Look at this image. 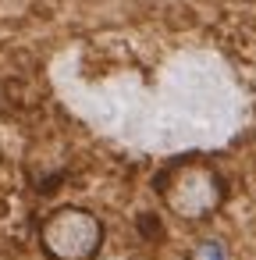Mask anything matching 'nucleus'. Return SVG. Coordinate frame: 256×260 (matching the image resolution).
<instances>
[{"label":"nucleus","instance_id":"obj_1","mask_svg":"<svg viewBox=\"0 0 256 260\" xmlns=\"http://www.w3.org/2000/svg\"><path fill=\"white\" fill-rule=\"evenodd\" d=\"M150 185H153V196L160 200V207L181 224L213 221L231 196V182L210 153L171 157L167 164H160L153 171Z\"/></svg>","mask_w":256,"mask_h":260},{"label":"nucleus","instance_id":"obj_2","mask_svg":"<svg viewBox=\"0 0 256 260\" xmlns=\"http://www.w3.org/2000/svg\"><path fill=\"white\" fill-rule=\"evenodd\" d=\"M36 242L47 260H96L107 242V224L82 203H61L40 217Z\"/></svg>","mask_w":256,"mask_h":260}]
</instances>
